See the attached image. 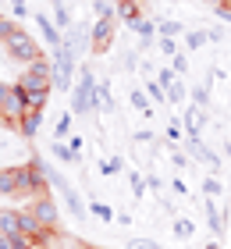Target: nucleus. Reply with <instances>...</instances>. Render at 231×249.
Returning <instances> with one entry per match:
<instances>
[{
  "mask_svg": "<svg viewBox=\"0 0 231 249\" xmlns=\"http://www.w3.org/2000/svg\"><path fill=\"white\" fill-rule=\"evenodd\" d=\"M4 50H7L15 61H21V64L43 61V57H39V43L32 39V32H21V29H15V32L4 39Z\"/></svg>",
  "mask_w": 231,
  "mask_h": 249,
  "instance_id": "1",
  "label": "nucleus"
},
{
  "mask_svg": "<svg viewBox=\"0 0 231 249\" xmlns=\"http://www.w3.org/2000/svg\"><path fill=\"white\" fill-rule=\"evenodd\" d=\"M50 71H53V82L61 86V89H68V86H71V71H75V53H71V47H68V43H61V47H57V53H53V64H50Z\"/></svg>",
  "mask_w": 231,
  "mask_h": 249,
  "instance_id": "2",
  "label": "nucleus"
},
{
  "mask_svg": "<svg viewBox=\"0 0 231 249\" xmlns=\"http://www.w3.org/2000/svg\"><path fill=\"white\" fill-rule=\"evenodd\" d=\"M32 217H36L46 231H53L57 228V221H61V210H57V203L50 196H36V199H29V207H25Z\"/></svg>",
  "mask_w": 231,
  "mask_h": 249,
  "instance_id": "3",
  "label": "nucleus"
},
{
  "mask_svg": "<svg viewBox=\"0 0 231 249\" xmlns=\"http://www.w3.org/2000/svg\"><path fill=\"white\" fill-rule=\"evenodd\" d=\"M25 114H29V104H25V93H21V86H7L4 100H0V118L21 121Z\"/></svg>",
  "mask_w": 231,
  "mask_h": 249,
  "instance_id": "4",
  "label": "nucleus"
},
{
  "mask_svg": "<svg viewBox=\"0 0 231 249\" xmlns=\"http://www.w3.org/2000/svg\"><path fill=\"white\" fill-rule=\"evenodd\" d=\"M92 107H96V82H92L89 71H82V78H78V86H75V110L86 114Z\"/></svg>",
  "mask_w": 231,
  "mask_h": 249,
  "instance_id": "5",
  "label": "nucleus"
},
{
  "mask_svg": "<svg viewBox=\"0 0 231 249\" xmlns=\"http://www.w3.org/2000/svg\"><path fill=\"white\" fill-rule=\"evenodd\" d=\"M114 25H118V18H100V21H96V29H92V50H107V47H110Z\"/></svg>",
  "mask_w": 231,
  "mask_h": 249,
  "instance_id": "6",
  "label": "nucleus"
},
{
  "mask_svg": "<svg viewBox=\"0 0 231 249\" xmlns=\"http://www.w3.org/2000/svg\"><path fill=\"white\" fill-rule=\"evenodd\" d=\"M0 235H7V239H21V217L18 210H0Z\"/></svg>",
  "mask_w": 231,
  "mask_h": 249,
  "instance_id": "7",
  "label": "nucleus"
},
{
  "mask_svg": "<svg viewBox=\"0 0 231 249\" xmlns=\"http://www.w3.org/2000/svg\"><path fill=\"white\" fill-rule=\"evenodd\" d=\"M0 196H18V167H0Z\"/></svg>",
  "mask_w": 231,
  "mask_h": 249,
  "instance_id": "8",
  "label": "nucleus"
},
{
  "mask_svg": "<svg viewBox=\"0 0 231 249\" xmlns=\"http://www.w3.org/2000/svg\"><path fill=\"white\" fill-rule=\"evenodd\" d=\"M39 124H43V110H29V114L18 121V128H21V135H36Z\"/></svg>",
  "mask_w": 231,
  "mask_h": 249,
  "instance_id": "9",
  "label": "nucleus"
},
{
  "mask_svg": "<svg viewBox=\"0 0 231 249\" xmlns=\"http://www.w3.org/2000/svg\"><path fill=\"white\" fill-rule=\"evenodd\" d=\"M114 18H124L128 25H135V21H139V4H135V0H121L118 11H114Z\"/></svg>",
  "mask_w": 231,
  "mask_h": 249,
  "instance_id": "10",
  "label": "nucleus"
},
{
  "mask_svg": "<svg viewBox=\"0 0 231 249\" xmlns=\"http://www.w3.org/2000/svg\"><path fill=\"white\" fill-rule=\"evenodd\" d=\"M36 25H39V32H43V36H46V43H53V47H61V32H57L53 25H50V21H46V15H36Z\"/></svg>",
  "mask_w": 231,
  "mask_h": 249,
  "instance_id": "11",
  "label": "nucleus"
},
{
  "mask_svg": "<svg viewBox=\"0 0 231 249\" xmlns=\"http://www.w3.org/2000/svg\"><path fill=\"white\" fill-rule=\"evenodd\" d=\"M53 157H57V160H64V164H71L78 153H75V150H71L68 142H61V139H57V142H53Z\"/></svg>",
  "mask_w": 231,
  "mask_h": 249,
  "instance_id": "12",
  "label": "nucleus"
},
{
  "mask_svg": "<svg viewBox=\"0 0 231 249\" xmlns=\"http://www.w3.org/2000/svg\"><path fill=\"white\" fill-rule=\"evenodd\" d=\"M132 29H135V32H139V36H142L146 43L153 39V32H157V25H153V21H149V18H139V21H135Z\"/></svg>",
  "mask_w": 231,
  "mask_h": 249,
  "instance_id": "13",
  "label": "nucleus"
},
{
  "mask_svg": "<svg viewBox=\"0 0 231 249\" xmlns=\"http://www.w3.org/2000/svg\"><path fill=\"white\" fill-rule=\"evenodd\" d=\"M199 121H203V110H199V107H192L189 114H185V124H189V132H192V135L199 132Z\"/></svg>",
  "mask_w": 231,
  "mask_h": 249,
  "instance_id": "14",
  "label": "nucleus"
},
{
  "mask_svg": "<svg viewBox=\"0 0 231 249\" xmlns=\"http://www.w3.org/2000/svg\"><path fill=\"white\" fill-rule=\"evenodd\" d=\"M192 231H195V224H192V221H185V217L175 221V235H178V239H189Z\"/></svg>",
  "mask_w": 231,
  "mask_h": 249,
  "instance_id": "15",
  "label": "nucleus"
},
{
  "mask_svg": "<svg viewBox=\"0 0 231 249\" xmlns=\"http://www.w3.org/2000/svg\"><path fill=\"white\" fill-rule=\"evenodd\" d=\"M160 32H164V39H175L178 32H181V25H178V21H164V25H160Z\"/></svg>",
  "mask_w": 231,
  "mask_h": 249,
  "instance_id": "16",
  "label": "nucleus"
},
{
  "mask_svg": "<svg viewBox=\"0 0 231 249\" xmlns=\"http://www.w3.org/2000/svg\"><path fill=\"white\" fill-rule=\"evenodd\" d=\"M15 29H18V25H15V21H7L4 15H0V43H4V39L11 36V32H15Z\"/></svg>",
  "mask_w": 231,
  "mask_h": 249,
  "instance_id": "17",
  "label": "nucleus"
},
{
  "mask_svg": "<svg viewBox=\"0 0 231 249\" xmlns=\"http://www.w3.org/2000/svg\"><path fill=\"white\" fill-rule=\"evenodd\" d=\"M68 128H71V118H61V121H57V124H53L57 139H64V135H68Z\"/></svg>",
  "mask_w": 231,
  "mask_h": 249,
  "instance_id": "18",
  "label": "nucleus"
},
{
  "mask_svg": "<svg viewBox=\"0 0 231 249\" xmlns=\"http://www.w3.org/2000/svg\"><path fill=\"white\" fill-rule=\"evenodd\" d=\"M132 104H135L139 110H146V118H149V104H146V96H142V93H139V89H135V93H132Z\"/></svg>",
  "mask_w": 231,
  "mask_h": 249,
  "instance_id": "19",
  "label": "nucleus"
},
{
  "mask_svg": "<svg viewBox=\"0 0 231 249\" xmlns=\"http://www.w3.org/2000/svg\"><path fill=\"white\" fill-rule=\"evenodd\" d=\"M92 213H96V217H103V221H110V217H114L110 207H103V203H92Z\"/></svg>",
  "mask_w": 231,
  "mask_h": 249,
  "instance_id": "20",
  "label": "nucleus"
},
{
  "mask_svg": "<svg viewBox=\"0 0 231 249\" xmlns=\"http://www.w3.org/2000/svg\"><path fill=\"white\" fill-rule=\"evenodd\" d=\"M203 189H206V196H217V192H221V182H217V178H206Z\"/></svg>",
  "mask_w": 231,
  "mask_h": 249,
  "instance_id": "21",
  "label": "nucleus"
},
{
  "mask_svg": "<svg viewBox=\"0 0 231 249\" xmlns=\"http://www.w3.org/2000/svg\"><path fill=\"white\" fill-rule=\"evenodd\" d=\"M132 249H157V242H153V239H135Z\"/></svg>",
  "mask_w": 231,
  "mask_h": 249,
  "instance_id": "22",
  "label": "nucleus"
},
{
  "mask_svg": "<svg viewBox=\"0 0 231 249\" xmlns=\"http://www.w3.org/2000/svg\"><path fill=\"white\" fill-rule=\"evenodd\" d=\"M53 18H57V25H61V29L68 25V11L64 7H53Z\"/></svg>",
  "mask_w": 231,
  "mask_h": 249,
  "instance_id": "23",
  "label": "nucleus"
},
{
  "mask_svg": "<svg viewBox=\"0 0 231 249\" xmlns=\"http://www.w3.org/2000/svg\"><path fill=\"white\" fill-rule=\"evenodd\" d=\"M203 43H206L203 32H189V47H203Z\"/></svg>",
  "mask_w": 231,
  "mask_h": 249,
  "instance_id": "24",
  "label": "nucleus"
},
{
  "mask_svg": "<svg viewBox=\"0 0 231 249\" xmlns=\"http://www.w3.org/2000/svg\"><path fill=\"white\" fill-rule=\"evenodd\" d=\"M217 18H224V21H231V7H228V4H221V7H217Z\"/></svg>",
  "mask_w": 231,
  "mask_h": 249,
  "instance_id": "25",
  "label": "nucleus"
},
{
  "mask_svg": "<svg viewBox=\"0 0 231 249\" xmlns=\"http://www.w3.org/2000/svg\"><path fill=\"white\" fill-rule=\"evenodd\" d=\"M192 96H195V104H206V86H199V89H195Z\"/></svg>",
  "mask_w": 231,
  "mask_h": 249,
  "instance_id": "26",
  "label": "nucleus"
},
{
  "mask_svg": "<svg viewBox=\"0 0 231 249\" xmlns=\"http://www.w3.org/2000/svg\"><path fill=\"white\" fill-rule=\"evenodd\" d=\"M132 189H135V196H142V178L132 175Z\"/></svg>",
  "mask_w": 231,
  "mask_h": 249,
  "instance_id": "27",
  "label": "nucleus"
},
{
  "mask_svg": "<svg viewBox=\"0 0 231 249\" xmlns=\"http://www.w3.org/2000/svg\"><path fill=\"white\" fill-rule=\"evenodd\" d=\"M0 249H15V239H7V235H0Z\"/></svg>",
  "mask_w": 231,
  "mask_h": 249,
  "instance_id": "28",
  "label": "nucleus"
},
{
  "mask_svg": "<svg viewBox=\"0 0 231 249\" xmlns=\"http://www.w3.org/2000/svg\"><path fill=\"white\" fill-rule=\"evenodd\" d=\"M15 4V15H25V0H11Z\"/></svg>",
  "mask_w": 231,
  "mask_h": 249,
  "instance_id": "29",
  "label": "nucleus"
},
{
  "mask_svg": "<svg viewBox=\"0 0 231 249\" xmlns=\"http://www.w3.org/2000/svg\"><path fill=\"white\" fill-rule=\"evenodd\" d=\"M206 4H217V7H221V4H228V0H206Z\"/></svg>",
  "mask_w": 231,
  "mask_h": 249,
  "instance_id": "30",
  "label": "nucleus"
},
{
  "mask_svg": "<svg viewBox=\"0 0 231 249\" xmlns=\"http://www.w3.org/2000/svg\"><path fill=\"white\" fill-rule=\"evenodd\" d=\"M29 249H46V246H39V242H32V246H29Z\"/></svg>",
  "mask_w": 231,
  "mask_h": 249,
  "instance_id": "31",
  "label": "nucleus"
},
{
  "mask_svg": "<svg viewBox=\"0 0 231 249\" xmlns=\"http://www.w3.org/2000/svg\"><path fill=\"white\" fill-rule=\"evenodd\" d=\"M206 249H217V242H210V246H206Z\"/></svg>",
  "mask_w": 231,
  "mask_h": 249,
  "instance_id": "32",
  "label": "nucleus"
},
{
  "mask_svg": "<svg viewBox=\"0 0 231 249\" xmlns=\"http://www.w3.org/2000/svg\"><path fill=\"white\" fill-rule=\"evenodd\" d=\"M53 7H61V0H53Z\"/></svg>",
  "mask_w": 231,
  "mask_h": 249,
  "instance_id": "33",
  "label": "nucleus"
},
{
  "mask_svg": "<svg viewBox=\"0 0 231 249\" xmlns=\"http://www.w3.org/2000/svg\"><path fill=\"white\" fill-rule=\"evenodd\" d=\"M228 4H231V0H228Z\"/></svg>",
  "mask_w": 231,
  "mask_h": 249,
  "instance_id": "34",
  "label": "nucleus"
}]
</instances>
